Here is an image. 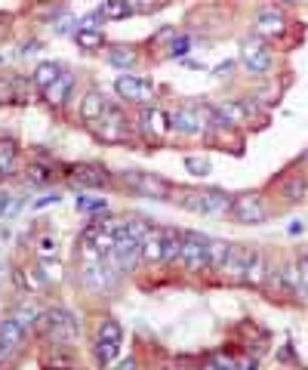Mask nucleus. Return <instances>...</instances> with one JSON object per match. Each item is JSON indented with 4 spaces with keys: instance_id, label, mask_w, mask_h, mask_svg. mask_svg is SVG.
<instances>
[{
    "instance_id": "nucleus-37",
    "label": "nucleus",
    "mask_w": 308,
    "mask_h": 370,
    "mask_svg": "<svg viewBox=\"0 0 308 370\" xmlns=\"http://www.w3.org/2000/svg\"><path fill=\"white\" fill-rule=\"evenodd\" d=\"M77 210H84V213H92V210H105V197L80 195V197H77Z\"/></svg>"
},
{
    "instance_id": "nucleus-14",
    "label": "nucleus",
    "mask_w": 308,
    "mask_h": 370,
    "mask_svg": "<svg viewBox=\"0 0 308 370\" xmlns=\"http://www.w3.org/2000/svg\"><path fill=\"white\" fill-rule=\"evenodd\" d=\"M108 65H114V68H120V71H133L136 65H139V53H136L133 47H108Z\"/></svg>"
},
{
    "instance_id": "nucleus-21",
    "label": "nucleus",
    "mask_w": 308,
    "mask_h": 370,
    "mask_svg": "<svg viewBox=\"0 0 308 370\" xmlns=\"http://www.w3.org/2000/svg\"><path fill=\"white\" fill-rule=\"evenodd\" d=\"M244 284H262L265 281V259H262V253L259 250H253V256H250V262H246V269H244V278H240Z\"/></svg>"
},
{
    "instance_id": "nucleus-4",
    "label": "nucleus",
    "mask_w": 308,
    "mask_h": 370,
    "mask_svg": "<svg viewBox=\"0 0 308 370\" xmlns=\"http://www.w3.org/2000/svg\"><path fill=\"white\" fill-rule=\"evenodd\" d=\"M207 244H209L207 234L182 232V256H179V262L188 271H203L207 269Z\"/></svg>"
},
{
    "instance_id": "nucleus-25",
    "label": "nucleus",
    "mask_w": 308,
    "mask_h": 370,
    "mask_svg": "<svg viewBox=\"0 0 308 370\" xmlns=\"http://www.w3.org/2000/svg\"><path fill=\"white\" fill-rule=\"evenodd\" d=\"M305 188H308V182H305V176H290L287 182H283V197H287L290 204H296V201H302L305 197Z\"/></svg>"
},
{
    "instance_id": "nucleus-3",
    "label": "nucleus",
    "mask_w": 308,
    "mask_h": 370,
    "mask_svg": "<svg viewBox=\"0 0 308 370\" xmlns=\"http://www.w3.org/2000/svg\"><path fill=\"white\" fill-rule=\"evenodd\" d=\"M228 213H231V219L240 222V225H259V222H265L268 210H265L262 197L253 195V191H246V195L231 197V207H228Z\"/></svg>"
},
{
    "instance_id": "nucleus-18",
    "label": "nucleus",
    "mask_w": 308,
    "mask_h": 370,
    "mask_svg": "<svg viewBox=\"0 0 308 370\" xmlns=\"http://www.w3.org/2000/svg\"><path fill=\"white\" fill-rule=\"evenodd\" d=\"M172 201L191 213H203V188H179L172 191Z\"/></svg>"
},
{
    "instance_id": "nucleus-40",
    "label": "nucleus",
    "mask_w": 308,
    "mask_h": 370,
    "mask_svg": "<svg viewBox=\"0 0 308 370\" xmlns=\"http://www.w3.org/2000/svg\"><path fill=\"white\" fill-rule=\"evenodd\" d=\"M12 96H16V92H12V84L6 77H0V102H10Z\"/></svg>"
},
{
    "instance_id": "nucleus-28",
    "label": "nucleus",
    "mask_w": 308,
    "mask_h": 370,
    "mask_svg": "<svg viewBox=\"0 0 308 370\" xmlns=\"http://www.w3.org/2000/svg\"><path fill=\"white\" fill-rule=\"evenodd\" d=\"M281 281H283V290H293V293H299L302 290V275H299V265L296 262H287L281 269Z\"/></svg>"
},
{
    "instance_id": "nucleus-43",
    "label": "nucleus",
    "mask_w": 308,
    "mask_h": 370,
    "mask_svg": "<svg viewBox=\"0 0 308 370\" xmlns=\"http://www.w3.org/2000/svg\"><path fill=\"white\" fill-rule=\"evenodd\" d=\"M209 364H219V367H234L238 361H234V358H228V355H213V358H209Z\"/></svg>"
},
{
    "instance_id": "nucleus-11",
    "label": "nucleus",
    "mask_w": 308,
    "mask_h": 370,
    "mask_svg": "<svg viewBox=\"0 0 308 370\" xmlns=\"http://www.w3.org/2000/svg\"><path fill=\"white\" fill-rule=\"evenodd\" d=\"M253 250H256V247H238V244H231V253H228L225 265H222L219 271L225 278H231V281H240V278H244L246 262H250V256H253Z\"/></svg>"
},
{
    "instance_id": "nucleus-24",
    "label": "nucleus",
    "mask_w": 308,
    "mask_h": 370,
    "mask_svg": "<svg viewBox=\"0 0 308 370\" xmlns=\"http://www.w3.org/2000/svg\"><path fill=\"white\" fill-rule=\"evenodd\" d=\"M59 74H62V68L55 65V62H40V65L34 68V84L40 86V90H47V86L53 84Z\"/></svg>"
},
{
    "instance_id": "nucleus-30",
    "label": "nucleus",
    "mask_w": 308,
    "mask_h": 370,
    "mask_svg": "<svg viewBox=\"0 0 308 370\" xmlns=\"http://www.w3.org/2000/svg\"><path fill=\"white\" fill-rule=\"evenodd\" d=\"M0 173H3V176L16 173V148H12L10 142H0Z\"/></svg>"
},
{
    "instance_id": "nucleus-10",
    "label": "nucleus",
    "mask_w": 308,
    "mask_h": 370,
    "mask_svg": "<svg viewBox=\"0 0 308 370\" xmlns=\"http://www.w3.org/2000/svg\"><path fill=\"white\" fill-rule=\"evenodd\" d=\"M71 182L80 188H99V185L111 182V173L102 164H80L71 170Z\"/></svg>"
},
{
    "instance_id": "nucleus-1",
    "label": "nucleus",
    "mask_w": 308,
    "mask_h": 370,
    "mask_svg": "<svg viewBox=\"0 0 308 370\" xmlns=\"http://www.w3.org/2000/svg\"><path fill=\"white\" fill-rule=\"evenodd\" d=\"M37 327H40L49 336V343H55V345H71L74 339H77V321H74V314L65 312V308H47V312H40Z\"/></svg>"
},
{
    "instance_id": "nucleus-35",
    "label": "nucleus",
    "mask_w": 308,
    "mask_h": 370,
    "mask_svg": "<svg viewBox=\"0 0 308 370\" xmlns=\"http://www.w3.org/2000/svg\"><path fill=\"white\" fill-rule=\"evenodd\" d=\"M185 170H188L191 176H207V173H209V160H203V158H185Z\"/></svg>"
},
{
    "instance_id": "nucleus-2",
    "label": "nucleus",
    "mask_w": 308,
    "mask_h": 370,
    "mask_svg": "<svg viewBox=\"0 0 308 370\" xmlns=\"http://www.w3.org/2000/svg\"><path fill=\"white\" fill-rule=\"evenodd\" d=\"M120 179L133 191H139V195H145V197H154V201H170V197H172V185L166 182V179L154 176V173L127 170V173H120Z\"/></svg>"
},
{
    "instance_id": "nucleus-23",
    "label": "nucleus",
    "mask_w": 308,
    "mask_h": 370,
    "mask_svg": "<svg viewBox=\"0 0 308 370\" xmlns=\"http://www.w3.org/2000/svg\"><path fill=\"white\" fill-rule=\"evenodd\" d=\"M99 12H102V18H108V22H120V18L133 16L127 0H105V3L99 6Z\"/></svg>"
},
{
    "instance_id": "nucleus-42",
    "label": "nucleus",
    "mask_w": 308,
    "mask_h": 370,
    "mask_svg": "<svg viewBox=\"0 0 308 370\" xmlns=\"http://www.w3.org/2000/svg\"><path fill=\"white\" fill-rule=\"evenodd\" d=\"M55 253V241L53 238H40V256H53Z\"/></svg>"
},
{
    "instance_id": "nucleus-45",
    "label": "nucleus",
    "mask_w": 308,
    "mask_h": 370,
    "mask_svg": "<svg viewBox=\"0 0 308 370\" xmlns=\"http://www.w3.org/2000/svg\"><path fill=\"white\" fill-rule=\"evenodd\" d=\"M10 355H12V345H6L3 339H0V364L10 361Z\"/></svg>"
},
{
    "instance_id": "nucleus-39",
    "label": "nucleus",
    "mask_w": 308,
    "mask_h": 370,
    "mask_svg": "<svg viewBox=\"0 0 308 370\" xmlns=\"http://www.w3.org/2000/svg\"><path fill=\"white\" fill-rule=\"evenodd\" d=\"M176 34H179V31L172 28V25H164V28H160L157 34H154V43H166V40H172Z\"/></svg>"
},
{
    "instance_id": "nucleus-19",
    "label": "nucleus",
    "mask_w": 308,
    "mask_h": 370,
    "mask_svg": "<svg viewBox=\"0 0 308 370\" xmlns=\"http://www.w3.org/2000/svg\"><path fill=\"white\" fill-rule=\"evenodd\" d=\"M179 256H182V232L164 228V262L172 265V262H179Z\"/></svg>"
},
{
    "instance_id": "nucleus-33",
    "label": "nucleus",
    "mask_w": 308,
    "mask_h": 370,
    "mask_svg": "<svg viewBox=\"0 0 308 370\" xmlns=\"http://www.w3.org/2000/svg\"><path fill=\"white\" fill-rule=\"evenodd\" d=\"M22 207V197H16V195H0V216L3 219H10L16 210Z\"/></svg>"
},
{
    "instance_id": "nucleus-48",
    "label": "nucleus",
    "mask_w": 308,
    "mask_h": 370,
    "mask_svg": "<svg viewBox=\"0 0 308 370\" xmlns=\"http://www.w3.org/2000/svg\"><path fill=\"white\" fill-rule=\"evenodd\" d=\"M283 3H296V0H283Z\"/></svg>"
},
{
    "instance_id": "nucleus-44",
    "label": "nucleus",
    "mask_w": 308,
    "mask_h": 370,
    "mask_svg": "<svg viewBox=\"0 0 308 370\" xmlns=\"http://www.w3.org/2000/svg\"><path fill=\"white\" fill-rule=\"evenodd\" d=\"M99 22H102V12H92V16H86V18H84V28L99 31Z\"/></svg>"
},
{
    "instance_id": "nucleus-31",
    "label": "nucleus",
    "mask_w": 308,
    "mask_h": 370,
    "mask_svg": "<svg viewBox=\"0 0 308 370\" xmlns=\"http://www.w3.org/2000/svg\"><path fill=\"white\" fill-rule=\"evenodd\" d=\"M120 324L117 321H111V318H105V321H99V327H96V339H114V343H120Z\"/></svg>"
},
{
    "instance_id": "nucleus-49",
    "label": "nucleus",
    "mask_w": 308,
    "mask_h": 370,
    "mask_svg": "<svg viewBox=\"0 0 308 370\" xmlns=\"http://www.w3.org/2000/svg\"><path fill=\"white\" fill-rule=\"evenodd\" d=\"M0 176H3V173H0Z\"/></svg>"
},
{
    "instance_id": "nucleus-17",
    "label": "nucleus",
    "mask_w": 308,
    "mask_h": 370,
    "mask_svg": "<svg viewBox=\"0 0 308 370\" xmlns=\"http://www.w3.org/2000/svg\"><path fill=\"white\" fill-rule=\"evenodd\" d=\"M25 336H28V330H25V327L18 324L12 314L0 321V339H3L6 345H12V349H22V345H25Z\"/></svg>"
},
{
    "instance_id": "nucleus-26",
    "label": "nucleus",
    "mask_w": 308,
    "mask_h": 370,
    "mask_svg": "<svg viewBox=\"0 0 308 370\" xmlns=\"http://www.w3.org/2000/svg\"><path fill=\"white\" fill-rule=\"evenodd\" d=\"M12 318H16L18 324L28 330V327H34L37 321H40V312H37V306H31V302H22V306L12 308Z\"/></svg>"
},
{
    "instance_id": "nucleus-34",
    "label": "nucleus",
    "mask_w": 308,
    "mask_h": 370,
    "mask_svg": "<svg viewBox=\"0 0 308 370\" xmlns=\"http://www.w3.org/2000/svg\"><path fill=\"white\" fill-rule=\"evenodd\" d=\"M188 49H191L188 34H176L170 40V56H172V59H179V56H188Z\"/></svg>"
},
{
    "instance_id": "nucleus-32",
    "label": "nucleus",
    "mask_w": 308,
    "mask_h": 370,
    "mask_svg": "<svg viewBox=\"0 0 308 370\" xmlns=\"http://www.w3.org/2000/svg\"><path fill=\"white\" fill-rule=\"evenodd\" d=\"M40 271H43V278H47L49 284H59V281H62V265L55 262L53 256H43V262H40Z\"/></svg>"
},
{
    "instance_id": "nucleus-47",
    "label": "nucleus",
    "mask_w": 308,
    "mask_h": 370,
    "mask_svg": "<svg viewBox=\"0 0 308 370\" xmlns=\"http://www.w3.org/2000/svg\"><path fill=\"white\" fill-rule=\"evenodd\" d=\"M47 204H59V195H47V197H40V201L34 204V207H47Z\"/></svg>"
},
{
    "instance_id": "nucleus-36",
    "label": "nucleus",
    "mask_w": 308,
    "mask_h": 370,
    "mask_svg": "<svg viewBox=\"0 0 308 370\" xmlns=\"http://www.w3.org/2000/svg\"><path fill=\"white\" fill-rule=\"evenodd\" d=\"M16 281L22 284L25 290H40V287H43V284L37 281V275H34V271H28V269H18V271H16Z\"/></svg>"
},
{
    "instance_id": "nucleus-12",
    "label": "nucleus",
    "mask_w": 308,
    "mask_h": 370,
    "mask_svg": "<svg viewBox=\"0 0 308 370\" xmlns=\"http://www.w3.org/2000/svg\"><path fill=\"white\" fill-rule=\"evenodd\" d=\"M139 250L145 262H164V228H148L139 241Z\"/></svg>"
},
{
    "instance_id": "nucleus-27",
    "label": "nucleus",
    "mask_w": 308,
    "mask_h": 370,
    "mask_svg": "<svg viewBox=\"0 0 308 370\" xmlns=\"http://www.w3.org/2000/svg\"><path fill=\"white\" fill-rule=\"evenodd\" d=\"M77 43H80V49H102L105 47V34L102 31H92V28H80L77 34Z\"/></svg>"
},
{
    "instance_id": "nucleus-5",
    "label": "nucleus",
    "mask_w": 308,
    "mask_h": 370,
    "mask_svg": "<svg viewBox=\"0 0 308 370\" xmlns=\"http://www.w3.org/2000/svg\"><path fill=\"white\" fill-rule=\"evenodd\" d=\"M114 90H117V96L127 99V102H136V105L154 102V86L148 84V80L136 77V74H120V77L114 80Z\"/></svg>"
},
{
    "instance_id": "nucleus-46",
    "label": "nucleus",
    "mask_w": 308,
    "mask_h": 370,
    "mask_svg": "<svg viewBox=\"0 0 308 370\" xmlns=\"http://www.w3.org/2000/svg\"><path fill=\"white\" fill-rule=\"evenodd\" d=\"M234 71V62H225V65H219L216 68V74H219V77H228V74Z\"/></svg>"
},
{
    "instance_id": "nucleus-7",
    "label": "nucleus",
    "mask_w": 308,
    "mask_h": 370,
    "mask_svg": "<svg viewBox=\"0 0 308 370\" xmlns=\"http://www.w3.org/2000/svg\"><path fill=\"white\" fill-rule=\"evenodd\" d=\"M139 130L148 136V139H164V136L170 133V117H166L160 108H154V105H142Z\"/></svg>"
},
{
    "instance_id": "nucleus-22",
    "label": "nucleus",
    "mask_w": 308,
    "mask_h": 370,
    "mask_svg": "<svg viewBox=\"0 0 308 370\" xmlns=\"http://www.w3.org/2000/svg\"><path fill=\"white\" fill-rule=\"evenodd\" d=\"M117 349H120V343H114V339H96V343H92V355H96V364L108 367V364L117 358Z\"/></svg>"
},
{
    "instance_id": "nucleus-15",
    "label": "nucleus",
    "mask_w": 308,
    "mask_h": 370,
    "mask_svg": "<svg viewBox=\"0 0 308 370\" xmlns=\"http://www.w3.org/2000/svg\"><path fill=\"white\" fill-rule=\"evenodd\" d=\"M228 207H231V197H228V191H222V188H203V213H207V216L228 213Z\"/></svg>"
},
{
    "instance_id": "nucleus-16",
    "label": "nucleus",
    "mask_w": 308,
    "mask_h": 370,
    "mask_svg": "<svg viewBox=\"0 0 308 370\" xmlns=\"http://www.w3.org/2000/svg\"><path fill=\"white\" fill-rule=\"evenodd\" d=\"M71 86H74V77L68 71H62L59 77L53 80V84L47 86V90H43V96H47V102L49 105H62L68 99V92H71Z\"/></svg>"
},
{
    "instance_id": "nucleus-20",
    "label": "nucleus",
    "mask_w": 308,
    "mask_h": 370,
    "mask_svg": "<svg viewBox=\"0 0 308 370\" xmlns=\"http://www.w3.org/2000/svg\"><path fill=\"white\" fill-rule=\"evenodd\" d=\"M228 253H231V244H228V241H209L207 244V269L219 271L222 265H225Z\"/></svg>"
},
{
    "instance_id": "nucleus-13",
    "label": "nucleus",
    "mask_w": 308,
    "mask_h": 370,
    "mask_svg": "<svg viewBox=\"0 0 308 370\" xmlns=\"http://www.w3.org/2000/svg\"><path fill=\"white\" fill-rule=\"evenodd\" d=\"M105 108H108V102H105L102 92H99V90H90L84 99H80V121L96 123L99 117L105 114Z\"/></svg>"
},
{
    "instance_id": "nucleus-29",
    "label": "nucleus",
    "mask_w": 308,
    "mask_h": 370,
    "mask_svg": "<svg viewBox=\"0 0 308 370\" xmlns=\"http://www.w3.org/2000/svg\"><path fill=\"white\" fill-rule=\"evenodd\" d=\"M219 111H222V117H225L228 123H244V117H246V105L244 102H222Z\"/></svg>"
},
{
    "instance_id": "nucleus-38",
    "label": "nucleus",
    "mask_w": 308,
    "mask_h": 370,
    "mask_svg": "<svg viewBox=\"0 0 308 370\" xmlns=\"http://www.w3.org/2000/svg\"><path fill=\"white\" fill-rule=\"evenodd\" d=\"M127 3L133 12H151L154 6H157V0H127Z\"/></svg>"
},
{
    "instance_id": "nucleus-8",
    "label": "nucleus",
    "mask_w": 308,
    "mask_h": 370,
    "mask_svg": "<svg viewBox=\"0 0 308 370\" xmlns=\"http://www.w3.org/2000/svg\"><path fill=\"white\" fill-rule=\"evenodd\" d=\"M283 28H287V18H283V12L277 6H265L253 18V31L259 37H277V34H283Z\"/></svg>"
},
{
    "instance_id": "nucleus-41",
    "label": "nucleus",
    "mask_w": 308,
    "mask_h": 370,
    "mask_svg": "<svg viewBox=\"0 0 308 370\" xmlns=\"http://www.w3.org/2000/svg\"><path fill=\"white\" fill-rule=\"evenodd\" d=\"M34 176H28V182H34V185H43V182H49V176H47V170H40V166H34Z\"/></svg>"
},
{
    "instance_id": "nucleus-9",
    "label": "nucleus",
    "mask_w": 308,
    "mask_h": 370,
    "mask_svg": "<svg viewBox=\"0 0 308 370\" xmlns=\"http://www.w3.org/2000/svg\"><path fill=\"white\" fill-rule=\"evenodd\" d=\"M170 127L179 130V133H185V136H197L201 130H207L203 127V117H201V108H197V105H182V108H176L172 111V117H170Z\"/></svg>"
},
{
    "instance_id": "nucleus-6",
    "label": "nucleus",
    "mask_w": 308,
    "mask_h": 370,
    "mask_svg": "<svg viewBox=\"0 0 308 370\" xmlns=\"http://www.w3.org/2000/svg\"><path fill=\"white\" fill-rule=\"evenodd\" d=\"M240 62L246 65L250 74H265L274 65V53L262 40H244L240 43Z\"/></svg>"
}]
</instances>
